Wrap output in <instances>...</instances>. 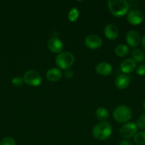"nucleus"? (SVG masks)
I'll use <instances>...</instances> for the list:
<instances>
[{"instance_id":"nucleus-1","label":"nucleus","mask_w":145,"mask_h":145,"mask_svg":"<svg viewBox=\"0 0 145 145\" xmlns=\"http://www.w3.org/2000/svg\"><path fill=\"white\" fill-rule=\"evenodd\" d=\"M107 6L111 14L116 17H122L129 12V5L126 0H109Z\"/></svg>"},{"instance_id":"nucleus-2","label":"nucleus","mask_w":145,"mask_h":145,"mask_svg":"<svg viewBox=\"0 0 145 145\" xmlns=\"http://www.w3.org/2000/svg\"><path fill=\"white\" fill-rule=\"evenodd\" d=\"M92 133L93 137L97 140H105L112 135V126L107 122H101L93 127Z\"/></svg>"},{"instance_id":"nucleus-3","label":"nucleus","mask_w":145,"mask_h":145,"mask_svg":"<svg viewBox=\"0 0 145 145\" xmlns=\"http://www.w3.org/2000/svg\"><path fill=\"white\" fill-rule=\"evenodd\" d=\"M132 116V112L127 106L122 105L115 108L113 111V118L119 123H125L129 121Z\"/></svg>"},{"instance_id":"nucleus-4","label":"nucleus","mask_w":145,"mask_h":145,"mask_svg":"<svg viewBox=\"0 0 145 145\" xmlns=\"http://www.w3.org/2000/svg\"><path fill=\"white\" fill-rule=\"evenodd\" d=\"M75 62L74 55L70 52H62L55 57V64L61 69H68Z\"/></svg>"},{"instance_id":"nucleus-5","label":"nucleus","mask_w":145,"mask_h":145,"mask_svg":"<svg viewBox=\"0 0 145 145\" xmlns=\"http://www.w3.org/2000/svg\"><path fill=\"white\" fill-rule=\"evenodd\" d=\"M24 82L30 86H38L42 83V77L38 72L35 70H28L24 75Z\"/></svg>"},{"instance_id":"nucleus-6","label":"nucleus","mask_w":145,"mask_h":145,"mask_svg":"<svg viewBox=\"0 0 145 145\" xmlns=\"http://www.w3.org/2000/svg\"><path fill=\"white\" fill-rule=\"evenodd\" d=\"M137 126L133 122L127 123L119 130V134L122 137L129 139L134 137L137 132Z\"/></svg>"},{"instance_id":"nucleus-7","label":"nucleus","mask_w":145,"mask_h":145,"mask_svg":"<svg viewBox=\"0 0 145 145\" xmlns=\"http://www.w3.org/2000/svg\"><path fill=\"white\" fill-rule=\"evenodd\" d=\"M127 19L131 25H139L142 24L144 20V14L140 10L134 8V9L130 10L127 13Z\"/></svg>"},{"instance_id":"nucleus-8","label":"nucleus","mask_w":145,"mask_h":145,"mask_svg":"<svg viewBox=\"0 0 145 145\" xmlns=\"http://www.w3.org/2000/svg\"><path fill=\"white\" fill-rule=\"evenodd\" d=\"M47 46L49 50L53 53L60 54L63 50V43L58 37H52L47 42Z\"/></svg>"},{"instance_id":"nucleus-9","label":"nucleus","mask_w":145,"mask_h":145,"mask_svg":"<svg viewBox=\"0 0 145 145\" xmlns=\"http://www.w3.org/2000/svg\"><path fill=\"white\" fill-rule=\"evenodd\" d=\"M85 45L90 49H98L102 44V38L96 34H90L88 35L85 40Z\"/></svg>"},{"instance_id":"nucleus-10","label":"nucleus","mask_w":145,"mask_h":145,"mask_svg":"<svg viewBox=\"0 0 145 145\" xmlns=\"http://www.w3.org/2000/svg\"><path fill=\"white\" fill-rule=\"evenodd\" d=\"M126 40L128 45L132 48H135L141 42L140 34L136 31H128L126 35Z\"/></svg>"},{"instance_id":"nucleus-11","label":"nucleus","mask_w":145,"mask_h":145,"mask_svg":"<svg viewBox=\"0 0 145 145\" xmlns=\"http://www.w3.org/2000/svg\"><path fill=\"white\" fill-rule=\"evenodd\" d=\"M136 68V62L132 58H127L122 61L120 64V69L123 73L129 74L135 70Z\"/></svg>"},{"instance_id":"nucleus-12","label":"nucleus","mask_w":145,"mask_h":145,"mask_svg":"<svg viewBox=\"0 0 145 145\" xmlns=\"http://www.w3.org/2000/svg\"><path fill=\"white\" fill-rule=\"evenodd\" d=\"M112 70V66L109 63L106 62H102L98 63L95 67V72L101 76H109Z\"/></svg>"},{"instance_id":"nucleus-13","label":"nucleus","mask_w":145,"mask_h":145,"mask_svg":"<svg viewBox=\"0 0 145 145\" xmlns=\"http://www.w3.org/2000/svg\"><path fill=\"white\" fill-rule=\"evenodd\" d=\"M104 33L105 37L109 40H115L119 35V30L115 24H108L105 27Z\"/></svg>"},{"instance_id":"nucleus-14","label":"nucleus","mask_w":145,"mask_h":145,"mask_svg":"<svg viewBox=\"0 0 145 145\" xmlns=\"http://www.w3.org/2000/svg\"><path fill=\"white\" fill-rule=\"evenodd\" d=\"M63 76V73L61 70L58 68H51L47 71L45 74V77L48 81L52 82H58L61 79Z\"/></svg>"},{"instance_id":"nucleus-15","label":"nucleus","mask_w":145,"mask_h":145,"mask_svg":"<svg viewBox=\"0 0 145 145\" xmlns=\"http://www.w3.org/2000/svg\"><path fill=\"white\" fill-rule=\"evenodd\" d=\"M130 84V78L126 74H119L115 79V86L117 89H125Z\"/></svg>"},{"instance_id":"nucleus-16","label":"nucleus","mask_w":145,"mask_h":145,"mask_svg":"<svg viewBox=\"0 0 145 145\" xmlns=\"http://www.w3.org/2000/svg\"><path fill=\"white\" fill-rule=\"evenodd\" d=\"M129 52V48L125 44H119L115 49V53L119 57H123L127 55Z\"/></svg>"},{"instance_id":"nucleus-17","label":"nucleus","mask_w":145,"mask_h":145,"mask_svg":"<svg viewBox=\"0 0 145 145\" xmlns=\"http://www.w3.org/2000/svg\"><path fill=\"white\" fill-rule=\"evenodd\" d=\"M109 112L105 108L99 107L95 111V116L101 122H105L109 118Z\"/></svg>"},{"instance_id":"nucleus-18","label":"nucleus","mask_w":145,"mask_h":145,"mask_svg":"<svg viewBox=\"0 0 145 145\" xmlns=\"http://www.w3.org/2000/svg\"><path fill=\"white\" fill-rule=\"evenodd\" d=\"M131 55L132 57V59L138 63H142L144 61L145 59V54L143 51L139 48H136V49L133 50L132 51Z\"/></svg>"},{"instance_id":"nucleus-19","label":"nucleus","mask_w":145,"mask_h":145,"mask_svg":"<svg viewBox=\"0 0 145 145\" xmlns=\"http://www.w3.org/2000/svg\"><path fill=\"white\" fill-rule=\"evenodd\" d=\"M134 142L138 145L145 144V131L136 133L134 136Z\"/></svg>"},{"instance_id":"nucleus-20","label":"nucleus","mask_w":145,"mask_h":145,"mask_svg":"<svg viewBox=\"0 0 145 145\" xmlns=\"http://www.w3.org/2000/svg\"><path fill=\"white\" fill-rule=\"evenodd\" d=\"M79 17V11L77 8H72L68 14V18L71 22H75Z\"/></svg>"},{"instance_id":"nucleus-21","label":"nucleus","mask_w":145,"mask_h":145,"mask_svg":"<svg viewBox=\"0 0 145 145\" xmlns=\"http://www.w3.org/2000/svg\"><path fill=\"white\" fill-rule=\"evenodd\" d=\"M136 126L141 130H145V113H142L136 120Z\"/></svg>"},{"instance_id":"nucleus-22","label":"nucleus","mask_w":145,"mask_h":145,"mask_svg":"<svg viewBox=\"0 0 145 145\" xmlns=\"http://www.w3.org/2000/svg\"><path fill=\"white\" fill-rule=\"evenodd\" d=\"M24 82V79L21 76H15L11 80V84L14 87H21Z\"/></svg>"},{"instance_id":"nucleus-23","label":"nucleus","mask_w":145,"mask_h":145,"mask_svg":"<svg viewBox=\"0 0 145 145\" xmlns=\"http://www.w3.org/2000/svg\"><path fill=\"white\" fill-rule=\"evenodd\" d=\"M0 145H16V142L11 137H5L0 142Z\"/></svg>"},{"instance_id":"nucleus-24","label":"nucleus","mask_w":145,"mask_h":145,"mask_svg":"<svg viewBox=\"0 0 145 145\" xmlns=\"http://www.w3.org/2000/svg\"><path fill=\"white\" fill-rule=\"evenodd\" d=\"M136 73L139 76L145 75V65H141L136 68Z\"/></svg>"},{"instance_id":"nucleus-25","label":"nucleus","mask_w":145,"mask_h":145,"mask_svg":"<svg viewBox=\"0 0 145 145\" xmlns=\"http://www.w3.org/2000/svg\"><path fill=\"white\" fill-rule=\"evenodd\" d=\"M64 76H65V77L66 78V79H71V78L72 77V76H73V71L71 70V69H66L65 73H64Z\"/></svg>"},{"instance_id":"nucleus-26","label":"nucleus","mask_w":145,"mask_h":145,"mask_svg":"<svg viewBox=\"0 0 145 145\" xmlns=\"http://www.w3.org/2000/svg\"><path fill=\"white\" fill-rule=\"evenodd\" d=\"M119 145H133L131 142L128 141L127 140H121L120 142L119 143Z\"/></svg>"},{"instance_id":"nucleus-27","label":"nucleus","mask_w":145,"mask_h":145,"mask_svg":"<svg viewBox=\"0 0 145 145\" xmlns=\"http://www.w3.org/2000/svg\"><path fill=\"white\" fill-rule=\"evenodd\" d=\"M141 43H142V46L143 49L145 50V35L141 39Z\"/></svg>"},{"instance_id":"nucleus-28","label":"nucleus","mask_w":145,"mask_h":145,"mask_svg":"<svg viewBox=\"0 0 145 145\" xmlns=\"http://www.w3.org/2000/svg\"><path fill=\"white\" fill-rule=\"evenodd\" d=\"M143 108H144V109L145 110V100H144V103H143Z\"/></svg>"}]
</instances>
